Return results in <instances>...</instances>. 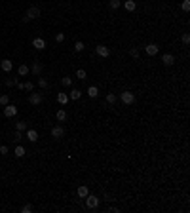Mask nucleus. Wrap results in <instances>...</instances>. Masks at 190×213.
<instances>
[{
  "label": "nucleus",
  "instance_id": "1",
  "mask_svg": "<svg viewBox=\"0 0 190 213\" xmlns=\"http://www.w3.org/2000/svg\"><path fill=\"white\" fill-rule=\"evenodd\" d=\"M40 8H36V6H32V8H29L27 10V14H25V17H23V21L27 23V21H32V19H38L40 17Z\"/></svg>",
  "mask_w": 190,
  "mask_h": 213
},
{
  "label": "nucleus",
  "instance_id": "2",
  "mask_svg": "<svg viewBox=\"0 0 190 213\" xmlns=\"http://www.w3.org/2000/svg\"><path fill=\"white\" fill-rule=\"evenodd\" d=\"M99 202H101V200H99L97 196H93V194H87V196H86V206H87V209H97V207H99Z\"/></svg>",
  "mask_w": 190,
  "mask_h": 213
},
{
  "label": "nucleus",
  "instance_id": "3",
  "mask_svg": "<svg viewBox=\"0 0 190 213\" xmlns=\"http://www.w3.org/2000/svg\"><path fill=\"white\" fill-rule=\"evenodd\" d=\"M120 99H122L124 105H133V103H135V93H133V92H122Z\"/></svg>",
  "mask_w": 190,
  "mask_h": 213
},
{
  "label": "nucleus",
  "instance_id": "4",
  "mask_svg": "<svg viewBox=\"0 0 190 213\" xmlns=\"http://www.w3.org/2000/svg\"><path fill=\"white\" fill-rule=\"evenodd\" d=\"M95 53L99 55V57L107 59L108 55H110V48H108V46H105V44H99V46H95Z\"/></svg>",
  "mask_w": 190,
  "mask_h": 213
},
{
  "label": "nucleus",
  "instance_id": "5",
  "mask_svg": "<svg viewBox=\"0 0 190 213\" xmlns=\"http://www.w3.org/2000/svg\"><path fill=\"white\" fill-rule=\"evenodd\" d=\"M15 114H17V107H15V105H12V103H8V105L4 107V116L14 118Z\"/></svg>",
  "mask_w": 190,
  "mask_h": 213
},
{
  "label": "nucleus",
  "instance_id": "6",
  "mask_svg": "<svg viewBox=\"0 0 190 213\" xmlns=\"http://www.w3.org/2000/svg\"><path fill=\"white\" fill-rule=\"evenodd\" d=\"M29 103L34 105V107L40 105V103H42V93H40V92H32V93L29 95Z\"/></svg>",
  "mask_w": 190,
  "mask_h": 213
},
{
  "label": "nucleus",
  "instance_id": "7",
  "mask_svg": "<svg viewBox=\"0 0 190 213\" xmlns=\"http://www.w3.org/2000/svg\"><path fill=\"white\" fill-rule=\"evenodd\" d=\"M63 135H65V128L63 126H53L51 128V137L53 139H61Z\"/></svg>",
  "mask_w": 190,
  "mask_h": 213
},
{
  "label": "nucleus",
  "instance_id": "8",
  "mask_svg": "<svg viewBox=\"0 0 190 213\" xmlns=\"http://www.w3.org/2000/svg\"><path fill=\"white\" fill-rule=\"evenodd\" d=\"M144 51H147V55H150V57H154V55H158V51H160V48H158V44H148L147 48H144Z\"/></svg>",
  "mask_w": 190,
  "mask_h": 213
},
{
  "label": "nucleus",
  "instance_id": "9",
  "mask_svg": "<svg viewBox=\"0 0 190 213\" xmlns=\"http://www.w3.org/2000/svg\"><path fill=\"white\" fill-rule=\"evenodd\" d=\"M0 69H2L4 72H10L14 69V61L12 59H2V61H0Z\"/></svg>",
  "mask_w": 190,
  "mask_h": 213
},
{
  "label": "nucleus",
  "instance_id": "10",
  "mask_svg": "<svg viewBox=\"0 0 190 213\" xmlns=\"http://www.w3.org/2000/svg\"><path fill=\"white\" fill-rule=\"evenodd\" d=\"M29 69H30V72L34 74V76H40L44 67H42V63H40V61H34V63H32V67H29Z\"/></svg>",
  "mask_w": 190,
  "mask_h": 213
},
{
  "label": "nucleus",
  "instance_id": "11",
  "mask_svg": "<svg viewBox=\"0 0 190 213\" xmlns=\"http://www.w3.org/2000/svg\"><path fill=\"white\" fill-rule=\"evenodd\" d=\"M32 46H34L36 50H46L48 44H46V40H44V38H34V40H32Z\"/></svg>",
  "mask_w": 190,
  "mask_h": 213
},
{
  "label": "nucleus",
  "instance_id": "12",
  "mask_svg": "<svg viewBox=\"0 0 190 213\" xmlns=\"http://www.w3.org/2000/svg\"><path fill=\"white\" fill-rule=\"evenodd\" d=\"M162 63L165 65V67H171L173 63H175V57L171 53H164V57H162Z\"/></svg>",
  "mask_w": 190,
  "mask_h": 213
},
{
  "label": "nucleus",
  "instance_id": "13",
  "mask_svg": "<svg viewBox=\"0 0 190 213\" xmlns=\"http://www.w3.org/2000/svg\"><path fill=\"white\" fill-rule=\"evenodd\" d=\"M27 139H29L30 143H36V141H38V133H36L34 129H27Z\"/></svg>",
  "mask_w": 190,
  "mask_h": 213
},
{
  "label": "nucleus",
  "instance_id": "14",
  "mask_svg": "<svg viewBox=\"0 0 190 213\" xmlns=\"http://www.w3.org/2000/svg\"><path fill=\"white\" fill-rule=\"evenodd\" d=\"M57 103H59V105H67V103H69V95L63 93V92H59V93H57Z\"/></svg>",
  "mask_w": 190,
  "mask_h": 213
},
{
  "label": "nucleus",
  "instance_id": "15",
  "mask_svg": "<svg viewBox=\"0 0 190 213\" xmlns=\"http://www.w3.org/2000/svg\"><path fill=\"white\" fill-rule=\"evenodd\" d=\"M124 8L127 10V12H135V8H137L135 0H126V2H124Z\"/></svg>",
  "mask_w": 190,
  "mask_h": 213
},
{
  "label": "nucleus",
  "instance_id": "16",
  "mask_svg": "<svg viewBox=\"0 0 190 213\" xmlns=\"http://www.w3.org/2000/svg\"><path fill=\"white\" fill-rule=\"evenodd\" d=\"M55 118H57L59 122H65V120H67V110H65V109H59L57 113H55Z\"/></svg>",
  "mask_w": 190,
  "mask_h": 213
},
{
  "label": "nucleus",
  "instance_id": "17",
  "mask_svg": "<svg viewBox=\"0 0 190 213\" xmlns=\"http://www.w3.org/2000/svg\"><path fill=\"white\" fill-rule=\"evenodd\" d=\"M87 95L91 97V99H95V97L99 95V89H97V86H89V88H87Z\"/></svg>",
  "mask_w": 190,
  "mask_h": 213
},
{
  "label": "nucleus",
  "instance_id": "18",
  "mask_svg": "<svg viewBox=\"0 0 190 213\" xmlns=\"http://www.w3.org/2000/svg\"><path fill=\"white\" fill-rule=\"evenodd\" d=\"M76 192H78V196H80V198H86V196L89 194V190H87V186H86V185H82V186H78Z\"/></svg>",
  "mask_w": 190,
  "mask_h": 213
},
{
  "label": "nucleus",
  "instance_id": "19",
  "mask_svg": "<svg viewBox=\"0 0 190 213\" xmlns=\"http://www.w3.org/2000/svg\"><path fill=\"white\" fill-rule=\"evenodd\" d=\"M80 97H82V92H80V89H76V88H74V89H72V92L69 93V99H72V101H76V99H80Z\"/></svg>",
  "mask_w": 190,
  "mask_h": 213
},
{
  "label": "nucleus",
  "instance_id": "20",
  "mask_svg": "<svg viewBox=\"0 0 190 213\" xmlns=\"http://www.w3.org/2000/svg\"><path fill=\"white\" fill-rule=\"evenodd\" d=\"M12 139H14V143H21V139H23V131H19V129H15L14 131V135H12Z\"/></svg>",
  "mask_w": 190,
  "mask_h": 213
},
{
  "label": "nucleus",
  "instance_id": "21",
  "mask_svg": "<svg viewBox=\"0 0 190 213\" xmlns=\"http://www.w3.org/2000/svg\"><path fill=\"white\" fill-rule=\"evenodd\" d=\"M29 72H30V69H29L27 65H19V69H17V74H19V76H25V74H29Z\"/></svg>",
  "mask_w": 190,
  "mask_h": 213
},
{
  "label": "nucleus",
  "instance_id": "22",
  "mask_svg": "<svg viewBox=\"0 0 190 213\" xmlns=\"http://www.w3.org/2000/svg\"><path fill=\"white\" fill-rule=\"evenodd\" d=\"M25 152H27V150H25L23 147H21V145H17V147H15V150H14V154L17 156V158H23V156H25Z\"/></svg>",
  "mask_w": 190,
  "mask_h": 213
},
{
  "label": "nucleus",
  "instance_id": "23",
  "mask_svg": "<svg viewBox=\"0 0 190 213\" xmlns=\"http://www.w3.org/2000/svg\"><path fill=\"white\" fill-rule=\"evenodd\" d=\"M38 86H40V89H48L50 82H48V80H46L44 76H40V78H38Z\"/></svg>",
  "mask_w": 190,
  "mask_h": 213
},
{
  "label": "nucleus",
  "instance_id": "24",
  "mask_svg": "<svg viewBox=\"0 0 190 213\" xmlns=\"http://www.w3.org/2000/svg\"><path fill=\"white\" fill-rule=\"evenodd\" d=\"M116 101H118V97H116V93H108V95H107V103H108V105H114V103H116Z\"/></svg>",
  "mask_w": 190,
  "mask_h": 213
},
{
  "label": "nucleus",
  "instance_id": "25",
  "mask_svg": "<svg viewBox=\"0 0 190 213\" xmlns=\"http://www.w3.org/2000/svg\"><path fill=\"white\" fill-rule=\"evenodd\" d=\"M86 76H87V72L84 69H78L76 71V78H78V80H86Z\"/></svg>",
  "mask_w": 190,
  "mask_h": 213
},
{
  "label": "nucleus",
  "instance_id": "26",
  "mask_svg": "<svg viewBox=\"0 0 190 213\" xmlns=\"http://www.w3.org/2000/svg\"><path fill=\"white\" fill-rule=\"evenodd\" d=\"M108 8L110 10H118L120 8V0H108Z\"/></svg>",
  "mask_w": 190,
  "mask_h": 213
},
{
  "label": "nucleus",
  "instance_id": "27",
  "mask_svg": "<svg viewBox=\"0 0 190 213\" xmlns=\"http://www.w3.org/2000/svg\"><path fill=\"white\" fill-rule=\"evenodd\" d=\"M84 48H86V44H84V42H80V40H78V42L74 44V51H84Z\"/></svg>",
  "mask_w": 190,
  "mask_h": 213
},
{
  "label": "nucleus",
  "instance_id": "28",
  "mask_svg": "<svg viewBox=\"0 0 190 213\" xmlns=\"http://www.w3.org/2000/svg\"><path fill=\"white\" fill-rule=\"evenodd\" d=\"M15 128H17L19 131H27V122H23V120H21V122H17V124H15Z\"/></svg>",
  "mask_w": 190,
  "mask_h": 213
},
{
  "label": "nucleus",
  "instance_id": "29",
  "mask_svg": "<svg viewBox=\"0 0 190 213\" xmlns=\"http://www.w3.org/2000/svg\"><path fill=\"white\" fill-rule=\"evenodd\" d=\"M61 84H63V86H71V84H72V78H71V76H63V78H61Z\"/></svg>",
  "mask_w": 190,
  "mask_h": 213
},
{
  "label": "nucleus",
  "instance_id": "30",
  "mask_svg": "<svg viewBox=\"0 0 190 213\" xmlns=\"http://www.w3.org/2000/svg\"><path fill=\"white\" fill-rule=\"evenodd\" d=\"M181 42L184 44V46H188V44H190V35H188V32H184V35L181 36Z\"/></svg>",
  "mask_w": 190,
  "mask_h": 213
},
{
  "label": "nucleus",
  "instance_id": "31",
  "mask_svg": "<svg viewBox=\"0 0 190 213\" xmlns=\"http://www.w3.org/2000/svg\"><path fill=\"white\" fill-rule=\"evenodd\" d=\"M23 89H27V92H32V89H34V84H32V82H29V80H27V82L23 84Z\"/></svg>",
  "mask_w": 190,
  "mask_h": 213
},
{
  "label": "nucleus",
  "instance_id": "32",
  "mask_svg": "<svg viewBox=\"0 0 190 213\" xmlns=\"http://www.w3.org/2000/svg\"><path fill=\"white\" fill-rule=\"evenodd\" d=\"M15 82H17V78H6L4 84H6L8 88H12V86H15Z\"/></svg>",
  "mask_w": 190,
  "mask_h": 213
},
{
  "label": "nucleus",
  "instance_id": "33",
  "mask_svg": "<svg viewBox=\"0 0 190 213\" xmlns=\"http://www.w3.org/2000/svg\"><path fill=\"white\" fill-rule=\"evenodd\" d=\"M129 55H131L133 59H139V50H137V48H131V50H129Z\"/></svg>",
  "mask_w": 190,
  "mask_h": 213
},
{
  "label": "nucleus",
  "instance_id": "34",
  "mask_svg": "<svg viewBox=\"0 0 190 213\" xmlns=\"http://www.w3.org/2000/svg\"><path fill=\"white\" fill-rule=\"evenodd\" d=\"M32 209H34V207H32V206H30V204H25V206H23V207H21V213H30V211H32Z\"/></svg>",
  "mask_w": 190,
  "mask_h": 213
},
{
  "label": "nucleus",
  "instance_id": "35",
  "mask_svg": "<svg viewBox=\"0 0 190 213\" xmlns=\"http://www.w3.org/2000/svg\"><path fill=\"white\" fill-rule=\"evenodd\" d=\"M181 8H183V12H188V10H190V0H183Z\"/></svg>",
  "mask_w": 190,
  "mask_h": 213
},
{
  "label": "nucleus",
  "instance_id": "36",
  "mask_svg": "<svg viewBox=\"0 0 190 213\" xmlns=\"http://www.w3.org/2000/svg\"><path fill=\"white\" fill-rule=\"evenodd\" d=\"M8 103H10V97H8V95H0V105H4V107H6Z\"/></svg>",
  "mask_w": 190,
  "mask_h": 213
},
{
  "label": "nucleus",
  "instance_id": "37",
  "mask_svg": "<svg viewBox=\"0 0 190 213\" xmlns=\"http://www.w3.org/2000/svg\"><path fill=\"white\" fill-rule=\"evenodd\" d=\"M8 152H10V149L6 147V145H0V154H2V156H6Z\"/></svg>",
  "mask_w": 190,
  "mask_h": 213
},
{
  "label": "nucleus",
  "instance_id": "38",
  "mask_svg": "<svg viewBox=\"0 0 190 213\" xmlns=\"http://www.w3.org/2000/svg\"><path fill=\"white\" fill-rule=\"evenodd\" d=\"M63 40H65V35H63V32H57V35H55V42H59V44H61Z\"/></svg>",
  "mask_w": 190,
  "mask_h": 213
},
{
  "label": "nucleus",
  "instance_id": "39",
  "mask_svg": "<svg viewBox=\"0 0 190 213\" xmlns=\"http://www.w3.org/2000/svg\"><path fill=\"white\" fill-rule=\"evenodd\" d=\"M108 211H112V213H120V209H118V207H108Z\"/></svg>",
  "mask_w": 190,
  "mask_h": 213
},
{
  "label": "nucleus",
  "instance_id": "40",
  "mask_svg": "<svg viewBox=\"0 0 190 213\" xmlns=\"http://www.w3.org/2000/svg\"><path fill=\"white\" fill-rule=\"evenodd\" d=\"M0 86H2V82H0Z\"/></svg>",
  "mask_w": 190,
  "mask_h": 213
}]
</instances>
